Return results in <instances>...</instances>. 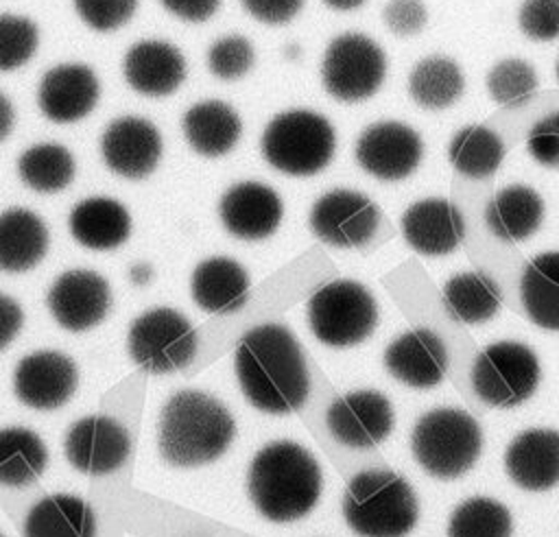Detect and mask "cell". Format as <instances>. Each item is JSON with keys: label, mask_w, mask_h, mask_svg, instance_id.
<instances>
[{"label": "cell", "mask_w": 559, "mask_h": 537, "mask_svg": "<svg viewBox=\"0 0 559 537\" xmlns=\"http://www.w3.org/2000/svg\"><path fill=\"white\" fill-rule=\"evenodd\" d=\"M382 20L395 37H413L424 31L428 11L424 0H389L382 9Z\"/></svg>", "instance_id": "7bdbcfd3"}, {"label": "cell", "mask_w": 559, "mask_h": 537, "mask_svg": "<svg viewBox=\"0 0 559 537\" xmlns=\"http://www.w3.org/2000/svg\"><path fill=\"white\" fill-rule=\"evenodd\" d=\"M271 168L290 177H312L328 168L336 151L332 122L310 109H288L269 120L260 140Z\"/></svg>", "instance_id": "8992f818"}, {"label": "cell", "mask_w": 559, "mask_h": 537, "mask_svg": "<svg viewBox=\"0 0 559 537\" xmlns=\"http://www.w3.org/2000/svg\"><path fill=\"white\" fill-rule=\"evenodd\" d=\"M518 26L531 41L559 37V0H524L518 9Z\"/></svg>", "instance_id": "ab89813d"}, {"label": "cell", "mask_w": 559, "mask_h": 537, "mask_svg": "<svg viewBox=\"0 0 559 537\" xmlns=\"http://www.w3.org/2000/svg\"><path fill=\"white\" fill-rule=\"evenodd\" d=\"M400 229L406 244L426 258L448 255L459 249L465 238L461 210L443 196L411 203L400 218Z\"/></svg>", "instance_id": "ac0fdd59"}, {"label": "cell", "mask_w": 559, "mask_h": 537, "mask_svg": "<svg viewBox=\"0 0 559 537\" xmlns=\"http://www.w3.org/2000/svg\"><path fill=\"white\" fill-rule=\"evenodd\" d=\"M100 83L85 63H59L50 68L37 87L39 111L57 122L70 124L85 118L98 103Z\"/></svg>", "instance_id": "d6986e66"}, {"label": "cell", "mask_w": 559, "mask_h": 537, "mask_svg": "<svg viewBox=\"0 0 559 537\" xmlns=\"http://www.w3.org/2000/svg\"><path fill=\"white\" fill-rule=\"evenodd\" d=\"M334 11H354L365 4V0H323Z\"/></svg>", "instance_id": "681fc988"}, {"label": "cell", "mask_w": 559, "mask_h": 537, "mask_svg": "<svg viewBox=\"0 0 559 537\" xmlns=\"http://www.w3.org/2000/svg\"><path fill=\"white\" fill-rule=\"evenodd\" d=\"M72 4L79 17L100 33L124 26L138 9V0H72Z\"/></svg>", "instance_id": "60d3db41"}, {"label": "cell", "mask_w": 559, "mask_h": 537, "mask_svg": "<svg viewBox=\"0 0 559 537\" xmlns=\"http://www.w3.org/2000/svg\"><path fill=\"white\" fill-rule=\"evenodd\" d=\"M194 325L177 310L157 306L135 317L127 332V351L146 373L162 375L183 369L197 354Z\"/></svg>", "instance_id": "ba28073f"}, {"label": "cell", "mask_w": 559, "mask_h": 537, "mask_svg": "<svg viewBox=\"0 0 559 537\" xmlns=\"http://www.w3.org/2000/svg\"><path fill=\"white\" fill-rule=\"evenodd\" d=\"M24 323V312L20 308V303L0 293V351L20 334Z\"/></svg>", "instance_id": "bcb514c9"}, {"label": "cell", "mask_w": 559, "mask_h": 537, "mask_svg": "<svg viewBox=\"0 0 559 537\" xmlns=\"http://www.w3.org/2000/svg\"><path fill=\"white\" fill-rule=\"evenodd\" d=\"M46 223L26 207L0 212V271L24 273L35 268L48 251Z\"/></svg>", "instance_id": "83f0119b"}, {"label": "cell", "mask_w": 559, "mask_h": 537, "mask_svg": "<svg viewBox=\"0 0 559 537\" xmlns=\"http://www.w3.org/2000/svg\"><path fill=\"white\" fill-rule=\"evenodd\" d=\"M159 2L168 13H173L183 22H205L221 7V0H159Z\"/></svg>", "instance_id": "f6af8a7d"}, {"label": "cell", "mask_w": 559, "mask_h": 537, "mask_svg": "<svg viewBox=\"0 0 559 537\" xmlns=\"http://www.w3.org/2000/svg\"><path fill=\"white\" fill-rule=\"evenodd\" d=\"M124 81L144 96H168L186 79L188 65L179 48L162 39L133 44L122 61Z\"/></svg>", "instance_id": "603a6c76"}, {"label": "cell", "mask_w": 559, "mask_h": 537, "mask_svg": "<svg viewBox=\"0 0 559 537\" xmlns=\"http://www.w3.org/2000/svg\"><path fill=\"white\" fill-rule=\"evenodd\" d=\"M308 225L321 242L336 249H356L376 236L380 207L358 190L334 188L312 203Z\"/></svg>", "instance_id": "8fae6325"}, {"label": "cell", "mask_w": 559, "mask_h": 537, "mask_svg": "<svg viewBox=\"0 0 559 537\" xmlns=\"http://www.w3.org/2000/svg\"><path fill=\"white\" fill-rule=\"evenodd\" d=\"M509 478L526 491H548L559 485V430L528 428L504 450Z\"/></svg>", "instance_id": "7402d4cb"}, {"label": "cell", "mask_w": 559, "mask_h": 537, "mask_svg": "<svg viewBox=\"0 0 559 537\" xmlns=\"http://www.w3.org/2000/svg\"><path fill=\"white\" fill-rule=\"evenodd\" d=\"M39 31L26 15L0 13V72L22 68L37 50Z\"/></svg>", "instance_id": "74e56055"}, {"label": "cell", "mask_w": 559, "mask_h": 537, "mask_svg": "<svg viewBox=\"0 0 559 537\" xmlns=\"http://www.w3.org/2000/svg\"><path fill=\"white\" fill-rule=\"evenodd\" d=\"M537 85L539 79L535 68L520 57L500 59L485 76L489 98L507 109H518L526 105L535 96Z\"/></svg>", "instance_id": "8d00e7d4"}, {"label": "cell", "mask_w": 559, "mask_h": 537, "mask_svg": "<svg viewBox=\"0 0 559 537\" xmlns=\"http://www.w3.org/2000/svg\"><path fill=\"white\" fill-rule=\"evenodd\" d=\"M509 509L487 496L463 500L448 520V537H511Z\"/></svg>", "instance_id": "d590c367"}, {"label": "cell", "mask_w": 559, "mask_h": 537, "mask_svg": "<svg viewBox=\"0 0 559 537\" xmlns=\"http://www.w3.org/2000/svg\"><path fill=\"white\" fill-rule=\"evenodd\" d=\"M343 517L358 537H406L419 520V502L400 474L365 469L345 487Z\"/></svg>", "instance_id": "277c9868"}, {"label": "cell", "mask_w": 559, "mask_h": 537, "mask_svg": "<svg viewBox=\"0 0 559 537\" xmlns=\"http://www.w3.org/2000/svg\"><path fill=\"white\" fill-rule=\"evenodd\" d=\"M308 325L328 347H354L378 325V303L371 290L356 279H332L308 299Z\"/></svg>", "instance_id": "52a82bcc"}, {"label": "cell", "mask_w": 559, "mask_h": 537, "mask_svg": "<svg viewBox=\"0 0 559 537\" xmlns=\"http://www.w3.org/2000/svg\"><path fill=\"white\" fill-rule=\"evenodd\" d=\"M245 11L262 24H286L304 7V0H240Z\"/></svg>", "instance_id": "ee69618b"}, {"label": "cell", "mask_w": 559, "mask_h": 537, "mask_svg": "<svg viewBox=\"0 0 559 537\" xmlns=\"http://www.w3.org/2000/svg\"><path fill=\"white\" fill-rule=\"evenodd\" d=\"M234 371L247 402L269 415L299 410L310 393V373L295 334L282 323H262L242 334Z\"/></svg>", "instance_id": "6da1fadb"}, {"label": "cell", "mask_w": 559, "mask_h": 537, "mask_svg": "<svg viewBox=\"0 0 559 537\" xmlns=\"http://www.w3.org/2000/svg\"><path fill=\"white\" fill-rule=\"evenodd\" d=\"M528 155L546 166L559 168V111L539 118L526 133Z\"/></svg>", "instance_id": "b9f144b4"}, {"label": "cell", "mask_w": 559, "mask_h": 537, "mask_svg": "<svg viewBox=\"0 0 559 537\" xmlns=\"http://www.w3.org/2000/svg\"><path fill=\"white\" fill-rule=\"evenodd\" d=\"M249 275L231 258L214 255L201 260L190 279L194 303L210 314H231L249 299Z\"/></svg>", "instance_id": "cb8c5ba5"}, {"label": "cell", "mask_w": 559, "mask_h": 537, "mask_svg": "<svg viewBox=\"0 0 559 537\" xmlns=\"http://www.w3.org/2000/svg\"><path fill=\"white\" fill-rule=\"evenodd\" d=\"M537 354L520 341H498L478 351L472 365L476 395L496 408L524 404L539 386Z\"/></svg>", "instance_id": "9c48e42d"}, {"label": "cell", "mask_w": 559, "mask_h": 537, "mask_svg": "<svg viewBox=\"0 0 559 537\" xmlns=\"http://www.w3.org/2000/svg\"><path fill=\"white\" fill-rule=\"evenodd\" d=\"M24 537H96V515L83 498L52 493L28 511Z\"/></svg>", "instance_id": "f546056e"}, {"label": "cell", "mask_w": 559, "mask_h": 537, "mask_svg": "<svg viewBox=\"0 0 559 537\" xmlns=\"http://www.w3.org/2000/svg\"><path fill=\"white\" fill-rule=\"evenodd\" d=\"M555 76H557V81H559V59H557V63H555Z\"/></svg>", "instance_id": "f907efd6"}, {"label": "cell", "mask_w": 559, "mask_h": 537, "mask_svg": "<svg viewBox=\"0 0 559 537\" xmlns=\"http://www.w3.org/2000/svg\"><path fill=\"white\" fill-rule=\"evenodd\" d=\"M358 166L380 181H402L424 159L421 135L400 120H380L365 127L356 140Z\"/></svg>", "instance_id": "7c38bea8"}, {"label": "cell", "mask_w": 559, "mask_h": 537, "mask_svg": "<svg viewBox=\"0 0 559 537\" xmlns=\"http://www.w3.org/2000/svg\"><path fill=\"white\" fill-rule=\"evenodd\" d=\"M393 406L376 389H358L336 397L325 410L330 434L345 448L369 450L382 443L393 430Z\"/></svg>", "instance_id": "4fadbf2b"}, {"label": "cell", "mask_w": 559, "mask_h": 537, "mask_svg": "<svg viewBox=\"0 0 559 537\" xmlns=\"http://www.w3.org/2000/svg\"><path fill=\"white\" fill-rule=\"evenodd\" d=\"M255 63V50L242 35H227L216 39L207 50V68L223 81L245 76Z\"/></svg>", "instance_id": "f35d334b"}, {"label": "cell", "mask_w": 559, "mask_h": 537, "mask_svg": "<svg viewBox=\"0 0 559 537\" xmlns=\"http://www.w3.org/2000/svg\"><path fill=\"white\" fill-rule=\"evenodd\" d=\"M52 319L68 332H85L98 325L111 306L109 284L90 268L61 273L46 297Z\"/></svg>", "instance_id": "9a60e30c"}, {"label": "cell", "mask_w": 559, "mask_h": 537, "mask_svg": "<svg viewBox=\"0 0 559 537\" xmlns=\"http://www.w3.org/2000/svg\"><path fill=\"white\" fill-rule=\"evenodd\" d=\"M234 434L236 423L216 397L183 389L162 408L157 448L173 467H199L223 456Z\"/></svg>", "instance_id": "3957f363"}, {"label": "cell", "mask_w": 559, "mask_h": 537, "mask_svg": "<svg viewBox=\"0 0 559 537\" xmlns=\"http://www.w3.org/2000/svg\"><path fill=\"white\" fill-rule=\"evenodd\" d=\"M504 159L502 138L485 124L461 127L448 144L450 166L467 179L491 177Z\"/></svg>", "instance_id": "d6a6232c"}, {"label": "cell", "mask_w": 559, "mask_h": 537, "mask_svg": "<svg viewBox=\"0 0 559 537\" xmlns=\"http://www.w3.org/2000/svg\"><path fill=\"white\" fill-rule=\"evenodd\" d=\"M386 76V55L365 33L336 35L321 59V83L341 103L371 98Z\"/></svg>", "instance_id": "30bf717a"}, {"label": "cell", "mask_w": 559, "mask_h": 537, "mask_svg": "<svg viewBox=\"0 0 559 537\" xmlns=\"http://www.w3.org/2000/svg\"><path fill=\"white\" fill-rule=\"evenodd\" d=\"M76 164L72 153L52 142L26 148L17 159V175L22 183L39 194H55L68 188L74 179Z\"/></svg>", "instance_id": "e575fe53"}, {"label": "cell", "mask_w": 559, "mask_h": 537, "mask_svg": "<svg viewBox=\"0 0 559 537\" xmlns=\"http://www.w3.org/2000/svg\"><path fill=\"white\" fill-rule=\"evenodd\" d=\"M465 90V79L459 63L443 55L419 59L408 74L411 100L428 111L452 107Z\"/></svg>", "instance_id": "1f68e13d"}, {"label": "cell", "mask_w": 559, "mask_h": 537, "mask_svg": "<svg viewBox=\"0 0 559 537\" xmlns=\"http://www.w3.org/2000/svg\"><path fill=\"white\" fill-rule=\"evenodd\" d=\"M48 465L46 443L24 426L0 430V485L24 487L35 482Z\"/></svg>", "instance_id": "836d02e7"}, {"label": "cell", "mask_w": 559, "mask_h": 537, "mask_svg": "<svg viewBox=\"0 0 559 537\" xmlns=\"http://www.w3.org/2000/svg\"><path fill=\"white\" fill-rule=\"evenodd\" d=\"M546 205L542 194L526 183L500 188L485 205V223L502 242H522L544 223Z\"/></svg>", "instance_id": "d4e9b609"}, {"label": "cell", "mask_w": 559, "mask_h": 537, "mask_svg": "<svg viewBox=\"0 0 559 537\" xmlns=\"http://www.w3.org/2000/svg\"><path fill=\"white\" fill-rule=\"evenodd\" d=\"M153 279V266L146 262H138L129 268V282L135 286H146Z\"/></svg>", "instance_id": "c3c4849f"}, {"label": "cell", "mask_w": 559, "mask_h": 537, "mask_svg": "<svg viewBox=\"0 0 559 537\" xmlns=\"http://www.w3.org/2000/svg\"><path fill=\"white\" fill-rule=\"evenodd\" d=\"M441 303L452 321L480 325L496 317L502 303V293L491 275L483 271H463L443 284Z\"/></svg>", "instance_id": "f1b7e54d"}, {"label": "cell", "mask_w": 559, "mask_h": 537, "mask_svg": "<svg viewBox=\"0 0 559 537\" xmlns=\"http://www.w3.org/2000/svg\"><path fill=\"white\" fill-rule=\"evenodd\" d=\"M157 127L140 116H120L107 124L100 138V155L107 168L124 179L151 175L162 157Z\"/></svg>", "instance_id": "e0dca14e"}, {"label": "cell", "mask_w": 559, "mask_h": 537, "mask_svg": "<svg viewBox=\"0 0 559 537\" xmlns=\"http://www.w3.org/2000/svg\"><path fill=\"white\" fill-rule=\"evenodd\" d=\"M386 371L411 389H432L448 371V349L428 327L402 332L384 349Z\"/></svg>", "instance_id": "44dd1931"}, {"label": "cell", "mask_w": 559, "mask_h": 537, "mask_svg": "<svg viewBox=\"0 0 559 537\" xmlns=\"http://www.w3.org/2000/svg\"><path fill=\"white\" fill-rule=\"evenodd\" d=\"M249 498L269 522L306 517L319 502L323 478L317 458L295 441L264 445L247 472Z\"/></svg>", "instance_id": "7a4b0ae2"}, {"label": "cell", "mask_w": 559, "mask_h": 537, "mask_svg": "<svg viewBox=\"0 0 559 537\" xmlns=\"http://www.w3.org/2000/svg\"><path fill=\"white\" fill-rule=\"evenodd\" d=\"M520 297L531 323L559 332V251H544L526 262Z\"/></svg>", "instance_id": "4dcf8cb0"}, {"label": "cell", "mask_w": 559, "mask_h": 537, "mask_svg": "<svg viewBox=\"0 0 559 537\" xmlns=\"http://www.w3.org/2000/svg\"><path fill=\"white\" fill-rule=\"evenodd\" d=\"M0 537H2V535H0Z\"/></svg>", "instance_id": "816d5d0a"}, {"label": "cell", "mask_w": 559, "mask_h": 537, "mask_svg": "<svg viewBox=\"0 0 559 537\" xmlns=\"http://www.w3.org/2000/svg\"><path fill=\"white\" fill-rule=\"evenodd\" d=\"M284 205L277 192L260 181H240L218 201L223 227L240 240H264L282 223Z\"/></svg>", "instance_id": "ffe728a7"}, {"label": "cell", "mask_w": 559, "mask_h": 537, "mask_svg": "<svg viewBox=\"0 0 559 537\" xmlns=\"http://www.w3.org/2000/svg\"><path fill=\"white\" fill-rule=\"evenodd\" d=\"M131 450V439L116 419L90 415L74 421L63 439L68 463L90 476H105L118 469Z\"/></svg>", "instance_id": "2e32d148"}, {"label": "cell", "mask_w": 559, "mask_h": 537, "mask_svg": "<svg viewBox=\"0 0 559 537\" xmlns=\"http://www.w3.org/2000/svg\"><path fill=\"white\" fill-rule=\"evenodd\" d=\"M181 129L194 153L203 157H223L240 140L242 122L225 100L194 103L181 118Z\"/></svg>", "instance_id": "4316f807"}, {"label": "cell", "mask_w": 559, "mask_h": 537, "mask_svg": "<svg viewBox=\"0 0 559 537\" xmlns=\"http://www.w3.org/2000/svg\"><path fill=\"white\" fill-rule=\"evenodd\" d=\"M79 369L74 360L55 349L24 356L13 371L15 397L35 410L61 408L76 391Z\"/></svg>", "instance_id": "5bb4252c"}, {"label": "cell", "mask_w": 559, "mask_h": 537, "mask_svg": "<svg viewBox=\"0 0 559 537\" xmlns=\"http://www.w3.org/2000/svg\"><path fill=\"white\" fill-rule=\"evenodd\" d=\"M13 122H15L13 103L0 92V142H4L7 135L13 131Z\"/></svg>", "instance_id": "7dc6e473"}, {"label": "cell", "mask_w": 559, "mask_h": 537, "mask_svg": "<svg viewBox=\"0 0 559 537\" xmlns=\"http://www.w3.org/2000/svg\"><path fill=\"white\" fill-rule=\"evenodd\" d=\"M68 227L81 247L109 251L131 236V216L116 199L90 196L72 207Z\"/></svg>", "instance_id": "484cf974"}, {"label": "cell", "mask_w": 559, "mask_h": 537, "mask_svg": "<svg viewBox=\"0 0 559 537\" xmlns=\"http://www.w3.org/2000/svg\"><path fill=\"white\" fill-rule=\"evenodd\" d=\"M411 452L426 474L441 480L459 478L474 467L483 452L480 423L465 408H432L415 421Z\"/></svg>", "instance_id": "5b68a950"}]
</instances>
